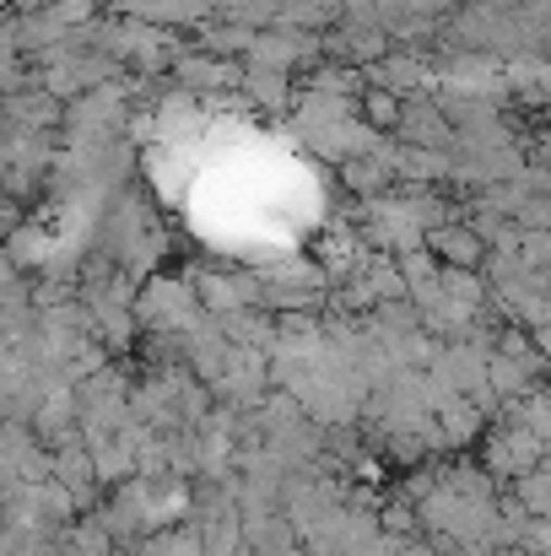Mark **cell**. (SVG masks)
Instances as JSON below:
<instances>
[{"label":"cell","instance_id":"obj_1","mask_svg":"<svg viewBox=\"0 0 551 556\" xmlns=\"http://www.w3.org/2000/svg\"><path fill=\"white\" fill-rule=\"evenodd\" d=\"M427 249L438 254L443 270H487V254H492L476 222H438V227H427Z\"/></svg>","mask_w":551,"mask_h":556},{"label":"cell","instance_id":"obj_2","mask_svg":"<svg viewBox=\"0 0 551 556\" xmlns=\"http://www.w3.org/2000/svg\"><path fill=\"white\" fill-rule=\"evenodd\" d=\"M395 130H400L405 147H422V152H449L460 141L454 125H449V114H443V103H433V98H405Z\"/></svg>","mask_w":551,"mask_h":556},{"label":"cell","instance_id":"obj_3","mask_svg":"<svg viewBox=\"0 0 551 556\" xmlns=\"http://www.w3.org/2000/svg\"><path fill=\"white\" fill-rule=\"evenodd\" d=\"M249 103H260L265 114H287L292 109V71H265V65H243V81Z\"/></svg>","mask_w":551,"mask_h":556},{"label":"cell","instance_id":"obj_4","mask_svg":"<svg viewBox=\"0 0 551 556\" xmlns=\"http://www.w3.org/2000/svg\"><path fill=\"white\" fill-rule=\"evenodd\" d=\"M363 71H373V87H389V92H400V98L427 81V65H422L416 54H384V60H373Z\"/></svg>","mask_w":551,"mask_h":556},{"label":"cell","instance_id":"obj_5","mask_svg":"<svg viewBox=\"0 0 551 556\" xmlns=\"http://www.w3.org/2000/svg\"><path fill=\"white\" fill-rule=\"evenodd\" d=\"M400 109H405L400 92H389V87H358V119H363L367 130H395L400 125Z\"/></svg>","mask_w":551,"mask_h":556},{"label":"cell","instance_id":"obj_6","mask_svg":"<svg viewBox=\"0 0 551 556\" xmlns=\"http://www.w3.org/2000/svg\"><path fill=\"white\" fill-rule=\"evenodd\" d=\"M179 76L184 87H227V81H243V65H227L216 54H195V60L179 65Z\"/></svg>","mask_w":551,"mask_h":556},{"label":"cell","instance_id":"obj_7","mask_svg":"<svg viewBox=\"0 0 551 556\" xmlns=\"http://www.w3.org/2000/svg\"><path fill=\"white\" fill-rule=\"evenodd\" d=\"M249 43H254V27H243V22L205 33V49H211V54H249Z\"/></svg>","mask_w":551,"mask_h":556},{"label":"cell","instance_id":"obj_8","mask_svg":"<svg viewBox=\"0 0 551 556\" xmlns=\"http://www.w3.org/2000/svg\"><path fill=\"white\" fill-rule=\"evenodd\" d=\"M519 497H525V508H530V514H541V519H547L551 514V476H541V481H536V470H530V476H519Z\"/></svg>","mask_w":551,"mask_h":556},{"label":"cell","instance_id":"obj_9","mask_svg":"<svg viewBox=\"0 0 551 556\" xmlns=\"http://www.w3.org/2000/svg\"><path fill=\"white\" fill-rule=\"evenodd\" d=\"M530 336H536V346H541V352H547V357H551V319H547V325H536Z\"/></svg>","mask_w":551,"mask_h":556},{"label":"cell","instance_id":"obj_10","mask_svg":"<svg viewBox=\"0 0 551 556\" xmlns=\"http://www.w3.org/2000/svg\"><path fill=\"white\" fill-rule=\"evenodd\" d=\"M271 556H303V552H292V546H276V552H271Z\"/></svg>","mask_w":551,"mask_h":556}]
</instances>
